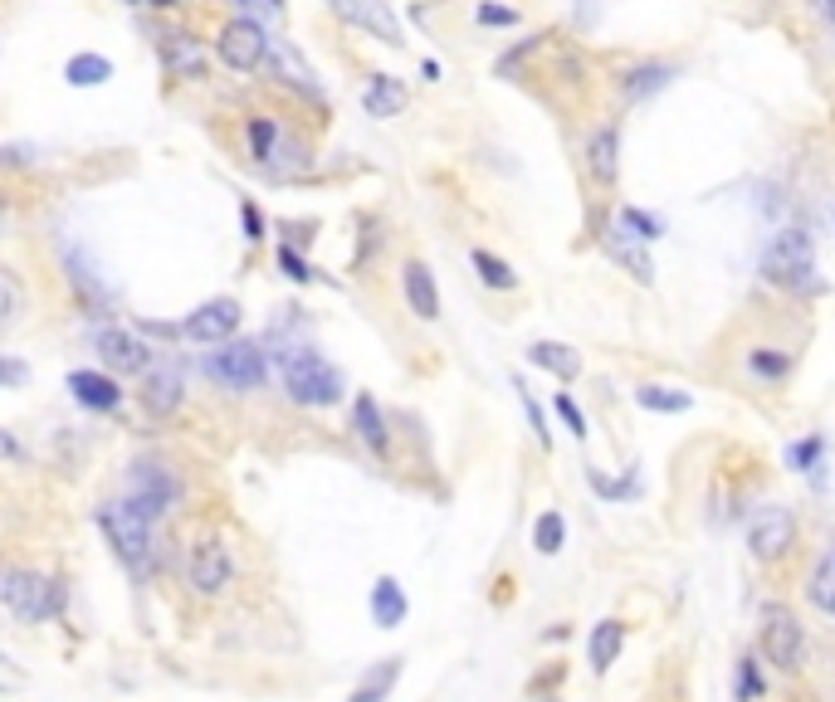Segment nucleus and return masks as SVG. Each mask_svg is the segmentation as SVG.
<instances>
[{
    "mask_svg": "<svg viewBox=\"0 0 835 702\" xmlns=\"http://www.w3.org/2000/svg\"><path fill=\"white\" fill-rule=\"evenodd\" d=\"M0 605L15 615L20 624H49L64 615L69 591L59 575H39L30 566H10L0 561Z\"/></svg>",
    "mask_w": 835,
    "mask_h": 702,
    "instance_id": "f257e3e1",
    "label": "nucleus"
},
{
    "mask_svg": "<svg viewBox=\"0 0 835 702\" xmlns=\"http://www.w3.org/2000/svg\"><path fill=\"white\" fill-rule=\"evenodd\" d=\"M665 235V225L655 215H645V211H635V205H621L615 211V229H611V239H621V245H655V239Z\"/></svg>",
    "mask_w": 835,
    "mask_h": 702,
    "instance_id": "393cba45",
    "label": "nucleus"
},
{
    "mask_svg": "<svg viewBox=\"0 0 835 702\" xmlns=\"http://www.w3.org/2000/svg\"><path fill=\"white\" fill-rule=\"evenodd\" d=\"M186 401V376L181 366L172 361H156L148 376H142V405H148V415H156V420H166V415H176Z\"/></svg>",
    "mask_w": 835,
    "mask_h": 702,
    "instance_id": "4468645a",
    "label": "nucleus"
},
{
    "mask_svg": "<svg viewBox=\"0 0 835 702\" xmlns=\"http://www.w3.org/2000/svg\"><path fill=\"white\" fill-rule=\"evenodd\" d=\"M762 693H767V683H762V668L753 654L738 658V702H757Z\"/></svg>",
    "mask_w": 835,
    "mask_h": 702,
    "instance_id": "e433bc0d",
    "label": "nucleus"
},
{
    "mask_svg": "<svg viewBox=\"0 0 835 702\" xmlns=\"http://www.w3.org/2000/svg\"><path fill=\"white\" fill-rule=\"evenodd\" d=\"M69 395H74L83 411H98V415L122 405L118 376H108V371H69Z\"/></svg>",
    "mask_w": 835,
    "mask_h": 702,
    "instance_id": "f3484780",
    "label": "nucleus"
},
{
    "mask_svg": "<svg viewBox=\"0 0 835 702\" xmlns=\"http://www.w3.org/2000/svg\"><path fill=\"white\" fill-rule=\"evenodd\" d=\"M98 532H103V542L113 547V557L128 566L132 575L148 571V561H152V522L142 517L138 508H128V502H103L98 508Z\"/></svg>",
    "mask_w": 835,
    "mask_h": 702,
    "instance_id": "7ed1b4c3",
    "label": "nucleus"
},
{
    "mask_svg": "<svg viewBox=\"0 0 835 702\" xmlns=\"http://www.w3.org/2000/svg\"><path fill=\"white\" fill-rule=\"evenodd\" d=\"M621 649H625V624L621 620H601L597 630H591L587 639V664H591V674H611V664L621 658Z\"/></svg>",
    "mask_w": 835,
    "mask_h": 702,
    "instance_id": "412c9836",
    "label": "nucleus"
},
{
    "mask_svg": "<svg viewBox=\"0 0 835 702\" xmlns=\"http://www.w3.org/2000/svg\"><path fill=\"white\" fill-rule=\"evenodd\" d=\"M587 484H591V492H601V498H611V502H631L635 492H640V478H635V468H625L621 478L601 474V468H587Z\"/></svg>",
    "mask_w": 835,
    "mask_h": 702,
    "instance_id": "72a5a7b5",
    "label": "nucleus"
},
{
    "mask_svg": "<svg viewBox=\"0 0 835 702\" xmlns=\"http://www.w3.org/2000/svg\"><path fill=\"white\" fill-rule=\"evenodd\" d=\"M615 152H621V138H615L611 122L591 132V142H587V166H591V176H597L601 186L615 181V166H621V162H615Z\"/></svg>",
    "mask_w": 835,
    "mask_h": 702,
    "instance_id": "a878e982",
    "label": "nucleus"
},
{
    "mask_svg": "<svg viewBox=\"0 0 835 702\" xmlns=\"http://www.w3.org/2000/svg\"><path fill=\"white\" fill-rule=\"evenodd\" d=\"M162 64L172 79H201V39L191 35H162Z\"/></svg>",
    "mask_w": 835,
    "mask_h": 702,
    "instance_id": "4be33fe9",
    "label": "nucleus"
},
{
    "mask_svg": "<svg viewBox=\"0 0 835 702\" xmlns=\"http://www.w3.org/2000/svg\"><path fill=\"white\" fill-rule=\"evenodd\" d=\"M128 508H138L142 517L148 522H156V517H166V512L181 502V478L172 474L166 464H132V474H128Z\"/></svg>",
    "mask_w": 835,
    "mask_h": 702,
    "instance_id": "0eeeda50",
    "label": "nucleus"
},
{
    "mask_svg": "<svg viewBox=\"0 0 835 702\" xmlns=\"http://www.w3.org/2000/svg\"><path fill=\"white\" fill-rule=\"evenodd\" d=\"M762 658L781 674H797L807 664V630L787 605H762Z\"/></svg>",
    "mask_w": 835,
    "mask_h": 702,
    "instance_id": "423d86ee",
    "label": "nucleus"
},
{
    "mask_svg": "<svg viewBox=\"0 0 835 702\" xmlns=\"http://www.w3.org/2000/svg\"><path fill=\"white\" fill-rule=\"evenodd\" d=\"M128 5H138V10H176L181 0H128Z\"/></svg>",
    "mask_w": 835,
    "mask_h": 702,
    "instance_id": "8fccbe9b",
    "label": "nucleus"
},
{
    "mask_svg": "<svg viewBox=\"0 0 835 702\" xmlns=\"http://www.w3.org/2000/svg\"><path fill=\"white\" fill-rule=\"evenodd\" d=\"M762 274L781 288H811L816 283V245L807 229H781L772 245L762 249Z\"/></svg>",
    "mask_w": 835,
    "mask_h": 702,
    "instance_id": "39448f33",
    "label": "nucleus"
},
{
    "mask_svg": "<svg viewBox=\"0 0 835 702\" xmlns=\"http://www.w3.org/2000/svg\"><path fill=\"white\" fill-rule=\"evenodd\" d=\"M20 459H25V444L10 429H0V464H20Z\"/></svg>",
    "mask_w": 835,
    "mask_h": 702,
    "instance_id": "49530a36",
    "label": "nucleus"
},
{
    "mask_svg": "<svg viewBox=\"0 0 835 702\" xmlns=\"http://www.w3.org/2000/svg\"><path fill=\"white\" fill-rule=\"evenodd\" d=\"M787 468H797V474H821V468H826V439L807 435V439H797V444H787Z\"/></svg>",
    "mask_w": 835,
    "mask_h": 702,
    "instance_id": "473e14b6",
    "label": "nucleus"
},
{
    "mask_svg": "<svg viewBox=\"0 0 835 702\" xmlns=\"http://www.w3.org/2000/svg\"><path fill=\"white\" fill-rule=\"evenodd\" d=\"M518 401H524V415H528V429H532V439H538L542 449H552V429H548V420H542V411H538V401L528 395V385L518 381Z\"/></svg>",
    "mask_w": 835,
    "mask_h": 702,
    "instance_id": "ea45409f",
    "label": "nucleus"
},
{
    "mask_svg": "<svg viewBox=\"0 0 835 702\" xmlns=\"http://www.w3.org/2000/svg\"><path fill=\"white\" fill-rule=\"evenodd\" d=\"M239 225H245V239H249V245H259V239H264V215H259L255 201H239Z\"/></svg>",
    "mask_w": 835,
    "mask_h": 702,
    "instance_id": "37998d69",
    "label": "nucleus"
},
{
    "mask_svg": "<svg viewBox=\"0 0 835 702\" xmlns=\"http://www.w3.org/2000/svg\"><path fill=\"white\" fill-rule=\"evenodd\" d=\"M635 405H640V411H655V415H684L689 405H694V395L680 391V385L650 381V385H640V391H635Z\"/></svg>",
    "mask_w": 835,
    "mask_h": 702,
    "instance_id": "cd10ccee",
    "label": "nucleus"
},
{
    "mask_svg": "<svg viewBox=\"0 0 835 702\" xmlns=\"http://www.w3.org/2000/svg\"><path fill=\"white\" fill-rule=\"evenodd\" d=\"M93 347H98L103 366H108V376H148L152 366H156L152 347L138 337V332H128V328H103Z\"/></svg>",
    "mask_w": 835,
    "mask_h": 702,
    "instance_id": "9b49d317",
    "label": "nucleus"
},
{
    "mask_svg": "<svg viewBox=\"0 0 835 702\" xmlns=\"http://www.w3.org/2000/svg\"><path fill=\"white\" fill-rule=\"evenodd\" d=\"M249 152H255V162L269 166V171H279V166H284V156H294L298 166H308L304 146L289 142L284 128H279L274 118H249Z\"/></svg>",
    "mask_w": 835,
    "mask_h": 702,
    "instance_id": "2eb2a0df",
    "label": "nucleus"
},
{
    "mask_svg": "<svg viewBox=\"0 0 835 702\" xmlns=\"http://www.w3.org/2000/svg\"><path fill=\"white\" fill-rule=\"evenodd\" d=\"M25 683H30V678H25V668H20L10 654H0V693H20V688H25Z\"/></svg>",
    "mask_w": 835,
    "mask_h": 702,
    "instance_id": "c03bdc74",
    "label": "nucleus"
},
{
    "mask_svg": "<svg viewBox=\"0 0 835 702\" xmlns=\"http://www.w3.org/2000/svg\"><path fill=\"white\" fill-rule=\"evenodd\" d=\"M328 10L338 20H348V25H357V29H367V35H377L381 45H405V35H401V20H396V10L386 5V0H328Z\"/></svg>",
    "mask_w": 835,
    "mask_h": 702,
    "instance_id": "ddd939ff",
    "label": "nucleus"
},
{
    "mask_svg": "<svg viewBox=\"0 0 835 702\" xmlns=\"http://www.w3.org/2000/svg\"><path fill=\"white\" fill-rule=\"evenodd\" d=\"M10 219H15V205H10V195L0 191V235H5V229H10Z\"/></svg>",
    "mask_w": 835,
    "mask_h": 702,
    "instance_id": "09e8293b",
    "label": "nucleus"
},
{
    "mask_svg": "<svg viewBox=\"0 0 835 702\" xmlns=\"http://www.w3.org/2000/svg\"><path fill=\"white\" fill-rule=\"evenodd\" d=\"M748 371H753L757 381H787V376L797 371V352H787V347H753V352H748Z\"/></svg>",
    "mask_w": 835,
    "mask_h": 702,
    "instance_id": "c85d7f7f",
    "label": "nucleus"
},
{
    "mask_svg": "<svg viewBox=\"0 0 835 702\" xmlns=\"http://www.w3.org/2000/svg\"><path fill=\"white\" fill-rule=\"evenodd\" d=\"M401 293H405V308H411L421 322H435V318H440V288H435L431 264H421V259H405V264H401Z\"/></svg>",
    "mask_w": 835,
    "mask_h": 702,
    "instance_id": "dca6fc26",
    "label": "nucleus"
},
{
    "mask_svg": "<svg viewBox=\"0 0 835 702\" xmlns=\"http://www.w3.org/2000/svg\"><path fill=\"white\" fill-rule=\"evenodd\" d=\"M30 381V366L20 356H0V391H20Z\"/></svg>",
    "mask_w": 835,
    "mask_h": 702,
    "instance_id": "a19ab883",
    "label": "nucleus"
},
{
    "mask_svg": "<svg viewBox=\"0 0 835 702\" xmlns=\"http://www.w3.org/2000/svg\"><path fill=\"white\" fill-rule=\"evenodd\" d=\"M367 610H372V624H377V630H396V624H405V615H411L405 585L396 581V575H381V581L372 585V595H367Z\"/></svg>",
    "mask_w": 835,
    "mask_h": 702,
    "instance_id": "a211bd4d",
    "label": "nucleus"
},
{
    "mask_svg": "<svg viewBox=\"0 0 835 702\" xmlns=\"http://www.w3.org/2000/svg\"><path fill=\"white\" fill-rule=\"evenodd\" d=\"M64 79L74 83V88H98V83L113 79V59H103V55H74V59L64 64Z\"/></svg>",
    "mask_w": 835,
    "mask_h": 702,
    "instance_id": "7c9ffc66",
    "label": "nucleus"
},
{
    "mask_svg": "<svg viewBox=\"0 0 835 702\" xmlns=\"http://www.w3.org/2000/svg\"><path fill=\"white\" fill-rule=\"evenodd\" d=\"M362 108H367V118H396V112H405V83L391 79V73H372L367 93H362Z\"/></svg>",
    "mask_w": 835,
    "mask_h": 702,
    "instance_id": "5701e85b",
    "label": "nucleus"
},
{
    "mask_svg": "<svg viewBox=\"0 0 835 702\" xmlns=\"http://www.w3.org/2000/svg\"><path fill=\"white\" fill-rule=\"evenodd\" d=\"M552 683H567V664H552L548 674H538V678H532V683H528V693L538 698V693H548Z\"/></svg>",
    "mask_w": 835,
    "mask_h": 702,
    "instance_id": "a18cd8bd",
    "label": "nucleus"
},
{
    "mask_svg": "<svg viewBox=\"0 0 835 702\" xmlns=\"http://www.w3.org/2000/svg\"><path fill=\"white\" fill-rule=\"evenodd\" d=\"M30 162H35L30 146H0V166H30Z\"/></svg>",
    "mask_w": 835,
    "mask_h": 702,
    "instance_id": "de8ad7c7",
    "label": "nucleus"
},
{
    "mask_svg": "<svg viewBox=\"0 0 835 702\" xmlns=\"http://www.w3.org/2000/svg\"><path fill=\"white\" fill-rule=\"evenodd\" d=\"M826 15H831V20H835V0H826Z\"/></svg>",
    "mask_w": 835,
    "mask_h": 702,
    "instance_id": "3c124183",
    "label": "nucleus"
},
{
    "mask_svg": "<svg viewBox=\"0 0 835 702\" xmlns=\"http://www.w3.org/2000/svg\"><path fill=\"white\" fill-rule=\"evenodd\" d=\"M807 600L816 605L821 615H831V620H835V542H831L826 551H821L816 571H811V581H807Z\"/></svg>",
    "mask_w": 835,
    "mask_h": 702,
    "instance_id": "bb28decb",
    "label": "nucleus"
},
{
    "mask_svg": "<svg viewBox=\"0 0 835 702\" xmlns=\"http://www.w3.org/2000/svg\"><path fill=\"white\" fill-rule=\"evenodd\" d=\"M205 371H211V381L225 385V391L249 395L269 381V356L255 337H230V342H221V352H211Z\"/></svg>",
    "mask_w": 835,
    "mask_h": 702,
    "instance_id": "20e7f679",
    "label": "nucleus"
},
{
    "mask_svg": "<svg viewBox=\"0 0 835 702\" xmlns=\"http://www.w3.org/2000/svg\"><path fill=\"white\" fill-rule=\"evenodd\" d=\"M469 264H474V274H479L484 288H498V293H514L518 288V274L498 254H489V249H474V254H469Z\"/></svg>",
    "mask_w": 835,
    "mask_h": 702,
    "instance_id": "c756f323",
    "label": "nucleus"
},
{
    "mask_svg": "<svg viewBox=\"0 0 835 702\" xmlns=\"http://www.w3.org/2000/svg\"><path fill=\"white\" fill-rule=\"evenodd\" d=\"M279 269H284V274L294 278V283H313V278H318V269H313L294 245H279Z\"/></svg>",
    "mask_w": 835,
    "mask_h": 702,
    "instance_id": "58836bf2",
    "label": "nucleus"
},
{
    "mask_svg": "<svg viewBox=\"0 0 835 702\" xmlns=\"http://www.w3.org/2000/svg\"><path fill=\"white\" fill-rule=\"evenodd\" d=\"M797 537H801V522L791 508H762L753 517V527H748V551H753V561L762 566H777L787 561L791 551H797Z\"/></svg>",
    "mask_w": 835,
    "mask_h": 702,
    "instance_id": "6e6552de",
    "label": "nucleus"
},
{
    "mask_svg": "<svg viewBox=\"0 0 835 702\" xmlns=\"http://www.w3.org/2000/svg\"><path fill=\"white\" fill-rule=\"evenodd\" d=\"M528 361H532V366H542V371H552L562 385L577 381V376H581V356L572 352L567 342H532V347H528Z\"/></svg>",
    "mask_w": 835,
    "mask_h": 702,
    "instance_id": "b1692460",
    "label": "nucleus"
},
{
    "mask_svg": "<svg viewBox=\"0 0 835 702\" xmlns=\"http://www.w3.org/2000/svg\"><path fill=\"white\" fill-rule=\"evenodd\" d=\"M239 318H245V312H239L235 298H211L181 318V337L201 342V347H221V342H230L239 332Z\"/></svg>",
    "mask_w": 835,
    "mask_h": 702,
    "instance_id": "9d476101",
    "label": "nucleus"
},
{
    "mask_svg": "<svg viewBox=\"0 0 835 702\" xmlns=\"http://www.w3.org/2000/svg\"><path fill=\"white\" fill-rule=\"evenodd\" d=\"M20 312H25V283H20L15 269L0 264V328L20 322Z\"/></svg>",
    "mask_w": 835,
    "mask_h": 702,
    "instance_id": "c9c22d12",
    "label": "nucleus"
},
{
    "mask_svg": "<svg viewBox=\"0 0 835 702\" xmlns=\"http://www.w3.org/2000/svg\"><path fill=\"white\" fill-rule=\"evenodd\" d=\"M670 79H674L670 64H640V69L625 73V98H650V93H660Z\"/></svg>",
    "mask_w": 835,
    "mask_h": 702,
    "instance_id": "f704fd0d",
    "label": "nucleus"
},
{
    "mask_svg": "<svg viewBox=\"0 0 835 702\" xmlns=\"http://www.w3.org/2000/svg\"><path fill=\"white\" fill-rule=\"evenodd\" d=\"M279 371H284L289 401H294V405H308V411H328V405H338L342 391H348L342 371L328 361V356L313 352V347H289V352H279Z\"/></svg>",
    "mask_w": 835,
    "mask_h": 702,
    "instance_id": "f03ea898",
    "label": "nucleus"
},
{
    "mask_svg": "<svg viewBox=\"0 0 835 702\" xmlns=\"http://www.w3.org/2000/svg\"><path fill=\"white\" fill-rule=\"evenodd\" d=\"M352 435H357L377 459H386V449H391V435H386V415H381L377 395L362 391L357 401H352Z\"/></svg>",
    "mask_w": 835,
    "mask_h": 702,
    "instance_id": "6ab92c4d",
    "label": "nucleus"
},
{
    "mask_svg": "<svg viewBox=\"0 0 835 702\" xmlns=\"http://www.w3.org/2000/svg\"><path fill=\"white\" fill-rule=\"evenodd\" d=\"M552 411H557V420L567 425V435H572V439H587V435H591V429H587V415H581V405L572 401L567 391L552 395Z\"/></svg>",
    "mask_w": 835,
    "mask_h": 702,
    "instance_id": "4c0bfd02",
    "label": "nucleus"
},
{
    "mask_svg": "<svg viewBox=\"0 0 835 702\" xmlns=\"http://www.w3.org/2000/svg\"><path fill=\"white\" fill-rule=\"evenodd\" d=\"M474 20H479V25H518V10H508V5H494V0H479Z\"/></svg>",
    "mask_w": 835,
    "mask_h": 702,
    "instance_id": "79ce46f5",
    "label": "nucleus"
},
{
    "mask_svg": "<svg viewBox=\"0 0 835 702\" xmlns=\"http://www.w3.org/2000/svg\"><path fill=\"white\" fill-rule=\"evenodd\" d=\"M401 664L405 658H381V664H372L367 674L357 678V688L348 693V702H386L396 693V683H401Z\"/></svg>",
    "mask_w": 835,
    "mask_h": 702,
    "instance_id": "aec40b11",
    "label": "nucleus"
},
{
    "mask_svg": "<svg viewBox=\"0 0 835 702\" xmlns=\"http://www.w3.org/2000/svg\"><path fill=\"white\" fill-rule=\"evenodd\" d=\"M532 547L542 551V557H557L562 547H567V517L562 512H538V522H532Z\"/></svg>",
    "mask_w": 835,
    "mask_h": 702,
    "instance_id": "2f4dec72",
    "label": "nucleus"
},
{
    "mask_svg": "<svg viewBox=\"0 0 835 702\" xmlns=\"http://www.w3.org/2000/svg\"><path fill=\"white\" fill-rule=\"evenodd\" d=\"M269 5H274V10H279V5H284V0H269Z\"/></svg>",
    "mask_w": 835,
    "mask_h": 702,
    "instance_id": "603ef678",
    "label": "nucleus"
},
{
    "mask_svg": "<svg viewBox=\"0 0 835 702\" xmlns=\"http://www.w3.org/2000/svg\"><path fill=\"white\" fill-rule=\"evenodd\" d=\"M186 585L196 595H205V600H215V595H225L235 585V557H230V547L221 537H201L191 547V557H186Z\"/></svg>",
    "mask_w": 835,
    "mask_h": 702,
    "instance_id": "1a4fd4ad",
    "label": "nucleus"
},
{
    "mask_svg": "<svg viewBox=\"0 0 835 702\" xmlns=\"http://www.w3.org/2000/svg\"><path fill=\"white\" fill-rule=\"evenodd\" d=\"M215 49H221L225 69L255 73L269 59V35L255 25V20H230V25L221 29V39H215Z\"/></svg>",
    "mask_w": 835,
    "mask_h": 702,
    "instance_id": "f8f14e48",
    "label": "nucleus"
}]
</instances>
